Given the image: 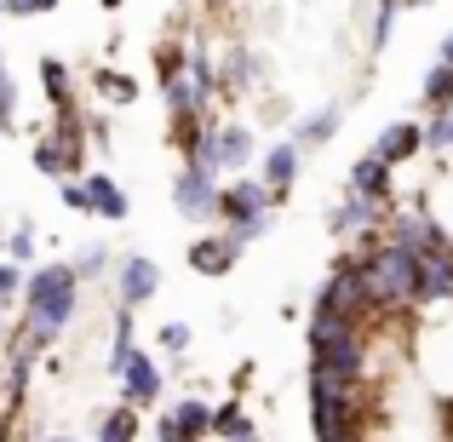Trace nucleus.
<instances>
[{
  "label": "nucleus",
  "mask_w": 453,
  "mask_h": 442,
  "mask_svg": "<svg viewBox=\"0 0 453 442\" xmlns=\"http://www.w3.org/2000/svg\"><path fill=\"white\" fill-rule=\"evenodd\" d=\"M6 259H12V265H29V259H35V230H29V224H18V230L6 236Z\"/></svg>",
  "instance_id": "2f4dec72"
},
{
  "label": "nucleus",
  "mask_w": 453,
  "mask_h": 442,
  "mask_svg": "<svg viewBox=\"0 0 453 442\" xmlns=\"http://www.w3.org/2000/svg\"><path fill=\"white\" fill-rule=\"evenodd\" d=\"M390 173H396V167H385L373 150H367V155H356V167H350V190H356V196L390 201Z\"/></svg>",
  "instance_id": "aec40b11"
},
{
  "label": "nucleus",
  "mask_w": 453,
  "mask_h": 442,
  "mask_svg": "<svg viewBox=\"0 0 453 442\" xmlns=\"http://www.w3.org/2000/svg\"><path fill=\"white\" fill-rule=\"evenodd\" d=\"M356 270H362L367 288V310L373 316H396V310H413V282H419V259L390 247L379 230L362 236V253H356Z\"/></svg>",
  "instance_id": "f03ea898"
},
{
  "label": "nucleus",
  "mask_w": 453,
  "mask_h": 442,
  "mask_svg": "<svg viewBox=\"0 0 453 442\" xmlns=\"http://www.w3.org/2000/svg\"><path fill=\"white\" fill-rule=\"evenodd\" d=\"M41 92H46V104H52L58 115L81 110V104H75V81H69V69L58 64V58H41Z\"/></svg>",
  "instance_id": "412c9836"
},
{
  "label": "nucleus",
  "mask_w": 453,
  "mask_h": 442,
  "mask_svg": "<svg viewBox=\"0 0 453 442\" xmlns=\"http://www.w3.org/2000/svg\"><path fill=\"white\" fill-rule=\"evenodd\" d=\"M316 310H333V316L362 322V328L373 322V310H367V288H362V270H356V253L333 265V276L321 282V293H316Z\"/></svg>",
  "instance_id": "0eeeda50"
},
{
  "label": "nucleus",
  "mask_w": 453,
  "mask_h": 442,
  "mask_svg": "<svg viewBox=\"0 0 453 442\" xmlns=\"http://www.w3.org/2000/svg\"><path fill=\"white\" fill-rule=\"evenodd\" d=\"M425 104H431V115L436 110H453V69L448 64H436L431 75H425Z\"/></svg>",
  "instance_id": "bb28decb"
},
{
  "label": "nucleus",
  "mask_w": 453,
  "mask_h": 442,
  "mask_svg": "<svg viewBox=\"0 0 453 442\" xmlns=\"http://www.w3.org/2000/svg\"><path fill=\"white\" fill-rule=\"evenodd\" d=\"M212 437H219V442H253L258 431H253V420H247V408L230 397V402L212 408Z\"/></svg>",
  "instance_id": "5701e85b"
},
{
  "label": "nucleus",
  "mask_w": 453,
  "mask_h": 442,
  "mask_svg": "<svg viewBox=\"0 0 453 442\" xmlns=\"http://www.w3.org/2000/svg\"><path fill=\"white\" fill-rule=\"evenodd\" d=\"M6 305H12V299H0V333H6Z\"/></svg>",
  "instance_id": "79ce46f5"
},
{
  "label": "nucleus",
  "mask_w": 453,
  "mask_h": 442,
  "mask_svg": "<svg viewBox=\"0 0 453 442\" xmlns=\"http://www.w3.org/2000/svg\"><path fill=\"white\" fill-rule=\"evenodd\" d=\"M161 391H166L161 368H155L144 351H133V356H127V368H121V397H127V408H155V402H161Z\"/></svg>",
  "instance_id": "4468645a"
},
{
  "label": "nucleus",
  "mask_w": 453,
  "mask_h": 442,
  "mask_svg": "<svg viewBox=\"0 0 453 442\" xmlns=\"http://www.w3.org/2000/svg\"><path fill=\"white\" fill-rule=\"evenodd\" d=\"M408 6H425V0H408Z\"/></svg>",
  "instance_id": "49530a36"
},
{
  "label": "nucleus",
  "mask_w": 453,
  "mask_h": 442,
  "mask_svg": "<svg viewBox=\"0 0 453 442\" xmlns=\"http://www.w3.org/2000/svg\"><path fill=\"white\" fill-rule=\"evenodd\" d=\"M23 276H29V270H23V265H12V259H0V299L23 293Z\"/></svg>",
  "instance_id": "c9c22d12"
},
{
  "label": "nucleus",
  "mask_w": 453,
  "mask_h": 442,
  "mask_svg": "<svg viewBox=\"0 0 453 442\" xmlns=\"http://www.w3.org/2000/svg\"><path fill=\"white\" fill-rule=\"evenodd\" d=\"M92 87H98L110 104H138V81L121 75V69H98V75H92Z\"/></svg>",
  "instance_id": "a878e982"
},
{
  "label": "nucleus",
  "mask_w": 453,
  "mask_h": 442,
  "mask_svg": "<svg viewBox=\"0 0 453 442\" xmlns=\"http://www.w3.org/2000/svg\"><path fill=\"white\" fill-rule=\"evenodd\" d=\"M87 207L98 213V219L121 224V219H127V190L115 184L110 173H87Z\"/></svg>",
  "instance_id": "6ab92c4d"
},
{
  "label": "nucleus",
  "mask_w": 453,
  "mask_h": 442,
  "mask_svg": "<svg viewBox=\"0 0 453 442\" xmlns=\"http://www.w3.org/2000/svg\"><path fill=\"white\" fill-rule=\"evenodd\" d=\"M184 69H189V52H184V46H161V52H155V75H161V81L184 75Z\"/></svg>",
  "instance_id": "7c9ffc66"
},
{
  "label": "nucleus",
  "mask_w": 453,
  "mask_h": 442,
  "mask_svg": "<svg viewBox=\"0 0 453 442\" xmlns=\"http://www.w3.org/2000/svg\"><path fill=\"white\" fill-rule=\"evenodd\" d=\"M396 6H402V0H379V12H373V46H385V41H390V23H396Z\"/></svg>",
  "instance_id": "72a5a7b5"
},
{
  "label": "nucleus",
  "mask_w": 453,
  "mask_h": 442,
  "mask_svg": "<svg viewBox=\"0 0 453 442\" xmlns=\"http://www.w3.org/2000/svg\"><path fill=\"white\" fill-rule=\"evenodd\" d=\"M12 121H18V87H12V75H0V127L12 133Z\"/></svg>",
  "instance_id": "f704fd0d"
},
{
  "label": "nucleus",
  "mask_w": 453,
  "mask_h": 442,
  "mask_svg": "<svg viewBox=\"0 0 453 442\" xmlns=\"http://www.w3.org/2000/svg\"><path fill=\"white\" fill-rule=\"evenodd\" d=\"M115 293H121V305H127V310L150 305V299L161 293V265H155V259H144V253L121 259V265H115Z\"/></svg>",
  "instance_id": "f8f14e48"
},
{
  "label": "nucleus",
  "mask_w": 453,
  "mask_h": 442,
  "mask_svg": "<svg viewBox=\"0 0 453 442\" xmlns=\"http://www.w3.org/2000/svg\"><path fill=\"white\" fill-rule=\"evenodd\" d=\"M98 442H138V408H110L104 414V425H98Z\"/></svg>",
  "instance_id": "393cba45"
},
{
  "label": "nucleus",
  "mask_w": 453,
  "mask_h": 442,
  "mask_svg": "<svg viewBox=\"0 0 453 442\" xmlns=\"http://www.w3.org/2000/svg\"><path fill=\"white\" fill-rule=\"evenodd\" d=\"M201 133H207V115H166V138H173V150H184V161L196 155Z\"/></svg>",
  "instance_id": "b1692460"
},
{
  "label": "nucleus",
  "mask_w": 453,
  "mask_h": 442,
  "mask_svg": "<svg viewBox=\"0 0 453 442\" xmlns=\"http://www.w3.org/2000/svg\"><path fill=\"white\" fill-rule=\"evenodd\" d=\"M161 351L166 356H184L189 351V322H166V328H161Z\"/></svg>",
  "instance_id": "473e14b6"
},
{
  "label": "nucleus",
  "mask_w": 453,
  "mask_h": 442,
  "mask_svg": "<svg viewBox=\"0 0 453 442\" xmlns=\"http://www.w3.org/2000/svg\"><path fill=\"white\" fill-rule=\"evenodd\" d=\"M29 374H35V351H12V368H6V391H12V408L23 402V391H29Z\"/></svg>",
  "instance_id": "cd10ccee"
},
{
  "label": "nucleus",
  "mask_w": 453,
  "mask_h": 442,
  "mask_svg": "<svg viewBox=\"0 0 453 442\" xmlns=\"http://www.w3.org/2000/svg\"><path fill=\"white\" fill-rule=\"evenodd\" d=\"M339 121H344V110H339V104H327V110H316V115H299V121H293V138H288V144L304 155V150L327 144V138L339 133Z\"/></svg>",
  "instance_id": "a211bd4d"
},
{
  "label": "nucleus",
  "mask_w": 453,
  "mask_h": 442,
  "mask_svg": "<svg viewBox=\"0 0 453 442\" xmlns=\"http://www.w3.org/2000/svg\"><path fill=\"white\" fill-rule=\"evenodd\" d=\"M0 138H6V127H0Z\"/></svg>",
  "instance_id": "de8ad7c7"
},
{
  "label": "nucleus",
  "mask_w": 453,
  "mask_h": 442,
  "mask_svg": "<svg viewBox=\"0 0 453 442\" xmlns=\"http://www.w3.org/2000/svg\"><path fill=\"white\" fill-rule=\"evenodd\" d=\"M299 161H304V155L293 150L288 138H281V144H270V150H265V184L288 196V190H293V178H299Z\"/></svg>",
  "instance_id": "4be33fe9"
},
{
  "label": "nucleus",
  "mask_w": 453,
  "mask_h": 442,
  "mask_svg": "<svg viewBox=\"0 0 453 442\" xmlns=\"http://www.w3.org/2000/svg\"><path fill=\"white\" fill-rule=\"evenodd\" d=\"M23 299H29V316H23L18 345L23 351H52L64 339V328L75 322L81 305V276L69 265H41L23 276Z\"/></svg>",
  "instance_id": "f257e3e1"
},
{
  "label": "nucleus",
  "mask_w": 453,
  "mask_h": 442,
  "mask_svg": "<svg viewBox=\"0 0 453 442\" xmlns=\"http://www.w3.org/2000/svg\"><path fill=\"white\" fill-rule=\"evenodd\" d=\"M442 431H453V397L442 402Z\"/></svg>",
  "instance_id": "58836bf2"
},
{
  "label": "nucleus",
  "mask_w": 453,
  "mask_h": 442,
  "mask_svg": "<svg viewBox=\"0 0 453 442\" xmlns=\"http://www.w3.org/2000/svg\"><path fill=\"white\" fill-rule=\"evenodd\" d=\"M235 259H242V247H235L224 230L189 242V270H196V276H224V270H235Z\"/></svg>",
  "instance_id": "dca6fc26"
},
{
  "label": "nucleus",
  "mask_w": 453,
  "mask_h": 442,
  "mask_svg": "<svg viewBox=\"0 0 453 442\" xmlns=\"http://www.w3.org/2000/svg\"><path fill=\"white\" fill-rule=\"evenodd\" d=\"M253 133L247 127H212L207 121V133H201V144H196V155L189 161L196 167H207V173H242L247 161H253Z\"/></svg>",
  "instance_id": "1a4fd4ad"
},
{
  "label": "nucleus",
  "mask_w": 453,
  "mask_h": 442,
  "mask_svg": "<svg viewBox=\"0 0 453 442\" xmlns=\"http://www.w3.org/2000/svg\"><path fill=\"white\" fill-rule=\"evenodd\" d=\"M385 213H390V201H379V196H344L339 207L327 213V230L333 236H367V230H379L385 224Z\"/></svg>",
  "instance_id": "9b49d317"
},
{
  "label": "nucleus",
  "mask_w": 453,
  "mask_h": 442,
  "mask_svg": "<svg viewBox=\"0 0 453 442\" xmlns=\"http://www.w3.org/2000/svg\"><path fill=\"white\" fill-rule=\"evenodd\" d=\"M419 133H425V150H436V155L453 150V110H436L431 127H419Z\"/></svg>",
  "instance_id": "c756f323"
},
{
  "label": "nucleus",
  "mask_w": 453,
  "mask_h": 442,
  "mask_svg": "<svg viewBox=\"0 0 453 442\" xmlns=\"http://www.w3.org/2000/svg\"><path fill=\"white\" fill-rule=\"evenodd\" d=\"M367 402H373L367 379H344V374H321V368H310V408H316V414L367 420Z\"/></svg>",
  "instance_id": "39448f33"
},
{
  "label": "nucleus",
  "mask_w": 453,
  "mask_h": 442,
  "mask_svg": "<svg viewBox=\"0 0 453 442\" xmlns=\"http://www.w3.org/2000/svg\"><path fill=\"white\" fill-rule=\"evenodd\" d=\"M81 161H87V115H58L52 133L35 138V167L41 178H75Z\"/></svg>",
  "instance_id": "7ed1b4c3"
},
{
  "label": "nucleus",
  "mask_w": 453,
  "mask_h": 442,
  "mask_svg": "<svg viewBox=\"0 0 453 442\" xmlns=\"http://www.w3.org/2000/svg\"><path fill=\"white\" fill-rule=\"evenodd\" d=\"M0 18H6V0H0Z\"/></svg>",
  "instance_id": "a18cd8bd"
},
{
  "label": "nucleus",
  "mask_w": 453,
  "mask_h": 442,
  "mask_svg": "<svg viewBox=\"0 0 453 442\" xmlns=\"http://www.w3.org/2000/svg\"><path fill=\"white\" fill-rule=\"evenodd\" d=\"M367 362H373V345H367V328H344V333H333V339L310 345V368H321V374L367 379Z\"/></svg>",
  "instance_id": "423d86ee"
},
{
  "label": "nucleus",
  "mask_w": 453,
  "mask_h": 442,
  "mask_svg": "<svg viewBox=\"0 0 453 442\" xmlns=\"http://www.w3.org/2000/svg\"><path fill=\"white\" fill-rule=\"evenodd\" d=\"M41 442H81V437H41Z\"/></svg>",
  "instance_id": "37998d69"
},
{
  "label": "nucleus",
  "mask_w": 453,
  "mask_h": 442,
  "mask_svg": "<svg viewBox=\"0 0 453 442\" xmlns=\"http://www.w3.org/2000/svg\"><path fill=\"white\" fill-rule=\"evenodd\" d=\"M413 305H453V247L419 259V282H413Z\"/></svg>",
  "instance_id": "2eb2a0df"
},
{
  "label": "nucleus",
  "mask_w": 453,
  "mask_h": 442,
  "mask_svg": "<svg viewBox=\"0 0 453 442\" xmlns=\"http://www.w3.org/2000/svg\"><path fill=\"white\" fill-rule=\"evenodd\" d=\"M64 207L69 213H92L87 207V184H81V178H64Z\"/></svg>",
  "instance_id": "e433bc0d"
},
{
  "label": "nucleus",
  "mask_w": 453,
  "mask_h": 442,
  "mask_svg": "<svg viewBox=\"0 0 453 442\" xmlns=\"http://www.w3.org/2000/svg\"><path fill=\"white\" fill-rule=\"evenodd\" d=\"M173 201L184 219H212V201H219V173H207V167L184 161L173 178Z\"/></svg>",
  "instance_id": "9d476101"
},
{
  "label": "nucleus",
  "mask_w": 453,
  "mask_h": 442,
  "mask_svg": "<svg viewBox=\"0 0 453 442\" xmlns=\"http://www.w3.org/2000/svg\"><path fill=\"white\" fill-rule=\"evenodd\" d=\"M442 64L453 69V35H448V41H442Z\"/></svg>",
  "instance_id": "ea45409f"
},
{
  "label": "nucleus",
  "mask_w": 453,
  "mask_h": 442,
  "mask_svg": "<svg viewBox=\"0 0 453 442\" xmlns=\"http://www.w3.org/2000/svg\"><path fill=\"white\" fill-rule=\"evenodd\" d=\"M385 242L390 247H402V253H413V259H425V253H442L448 242V230L431 219L425 207H402V213H385Z\"/></svg>",
  "instance_id": "6e6552de"
},
{
  "label": "nucleus",
  "mask_w": 453,
  "mask_h": 442,
  "mask_svg": "<svg viewBox=\"0 0 453 442\" xmlns=\"http://www.w3.org/2000/svg\"><path fill=\"white\" fill-rule=\"evenodd\" d=\"M276 207H281V190H270L265 178H235V184H224L219 201H212V213L224 219V230L253 224V219H270Z\"/></svg>",
  "instance_id": "20e7f679"
},
{
  "label": "nucleus",
  "mask_w": 453,
  "mask_h": 442,
  "mask_svg": "<svg viewBox=\"0 0 453 442\" xmlns=\"http://www.w3.org/2000/svg\"><path fill=\"white\" fill-rule=\"evenodd\" d=\"M104 265H110V247H104V242H87V247L75 253V265H69V270H75L81 282H92V276H104Z\"/></svg>",
  "instance_id": "c85d7f7f"
},
{
  "label": "nucleus",
  "mask_w": 453,
  "mask_h": 442,
  "mask_svg": "<svg viewBox=\"0 0 453 442\" xmlns=\"http://www.w3.org/2000/svg\"><path fill=\"white\" fill-rule=\"evenodd\" d=\"M212 437V402L184 397L173 414H161V442H207Z\"/></svg>",
  "instance_id": "ddd939ff"
},
{
  "label": "nucleus",
  "mask_w": 453,
  "mask_h": 442,
  "mask_svg": "<svg viewBox=\"0 0 453 442\" xmlns=\"http://www.w3.org/2000/svg\"><path fill=\"white\" fill-rule=\"evenodd\" d=\"M448 442H453V431H448Z\"/></svg>",
  "instance_id": "09e8293b"
},
{
  "label": "nucleus",
  "mask_w": 453,
  "mask_h": 442,
  "mask_svg": "<svg viewBox=\"0 0 453 442\" xmlns=\"http://www.w3.org/2000/svg\"><path fill=\"white\" fill-rule=\"evenodd\" d=\"M58 6V0H29V12H52Z\"/></svg>",
  "instance_id": "a19ab883"
},
{
  "label": "nucleus",
  "mask_w": 453,
  "mask_h": 442,
  "mask_svg": "<svg viewBox=\"0 0 453 442\" xmlns=\"http://www.w3.org/2000/svg\"><path fill=\"white\" fill-rule=\"evenodd\" d=\"M425 150V133H419V121H390L385 133H379V144H373V155L385 167H402V161H413V155Z\"/></svg>",
  "instance_id": "f3484780"
},
{
  "label": "nucleus",
  "mask_w": 453,
  "mask_h": 442,
  "mask_svg": "<svg viewBox=\"0 0 453 442\" xmlns=\"http://www.w3.org/2000/svg\"><path fill=\"white\" fill-rule=\"evenodd\" d=\"M87 133H92V144H98L104 155H110V150H115V133H110V121H92V127H87Z\"/></svg>",
  "instance_id": "4c0bfd02"
},
{
  "label": "nucleus",
  "mask_w": 453,
  "mask_h": 442,
  "mask_svg": "<svg viewBox=\"0 0 453 442\" xmlns=\"http://www.w3.org/2000/svg\"><path fill=\"white\" fill-rule=\"evenodd\" d=\"M104 6H110V12H115V6H121V0H104Z\"/></svg>",
  "instance_id": "c03bdc74"
}]
</instances>
